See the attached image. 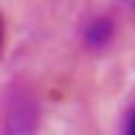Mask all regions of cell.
<instances>
[{
  "instance_id": "3957f363",
  "label": "cell",
  "mask_w": 135,
  "mask_h": 135,
  "mask_svg": "<svg viewBox=\"0 0 135 135\" xmlns=\"http://www.w3.org/2000/svg\"><path fill=\"white\" fill-rule=\"evenodd\" d=\"M0 54H3V17H0Z\"/></svg>"
},
{
  "instance_id": "7a4b0ae2",
  "label": "cell",
  "mask_w": 135,
  "mask_h": 135,
  "mask_svg": "<svg viewBox=\"0 0 135 135\" xmlns=\"http://www.w3.org/2000/svg\"><path fill=\"white\" fill-rule=\"evenodd\" d=\"M124 135H135V107L129 110V115H127V124H124Z\"/></svg>"
},
{
  "instance_id": "6da1fadb",
  "label": "cell",
  "mask_w": 135,
  "mask_h": 135,
  "mask_svg": "<svg viewBox=\"0 0 135 135\" xmlns=\"http://www.w3.org/2000/svg\"><path fill=\"white\" fill-rule=\"evenodd\" d=\"M110 40H113V20L96 17V20H90L84 25V42L90 48H104Z\"/></svg>"
}]
</instances>
